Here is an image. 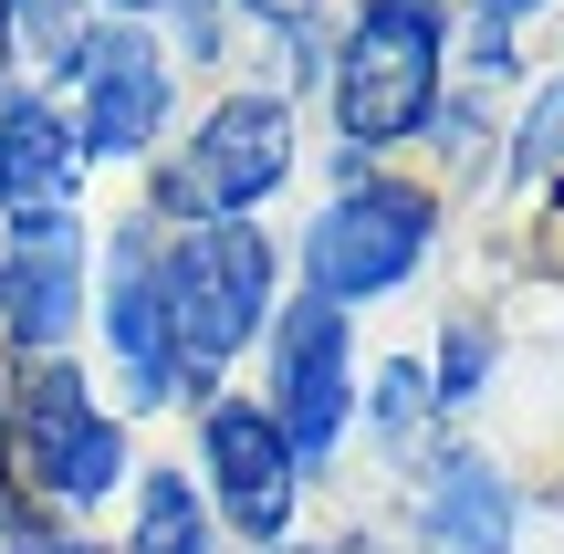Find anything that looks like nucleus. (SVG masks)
Here are the masks:
<instances>
[{
    "instance_id": "1",
    "label": "nucleus",
    "mask_w": 564,
    "mask_h": 554,
    "mask_svg": "<svg viewBox=\"0 0 564 554\" xmlns=\"http://www.w3.org/2000/svg\"><path fill=\"white\" fill-rule=\"evenodd\" d=\"M158 293H167V335H178L188 377H220L251 335L272 325V241L251 220H188L178 241H158Z\"/></svg>"
},
{
    "instance_id": "2",
    "label": "nucleus",
    "mask_w": 564,
    "mask_h": 554,
    "mask_svg": "<svg viewBox=\"0 0 564 554\" xmlns=\"http://www.w3.org/2000/svg\"><path fill=\"white\" fill-rule=\"evenodd\" d=\"M429 241H440V199H429L419 178H345L335 199H324V220L303 230V283H314V304H377V293H398L408 272L429 262Z\"/></svg>"
},
{
    "instance_id": "3",
    "label": "nucleus",
    "mask_w": 564,
    "mask_h": 554,
    "mask_svg": "<svg viewBox=\"0 0 564 554\" xmlns=\"http://www.w3.org/2000/svg\"><path fill=\"white\" fill-rule=\"evenodd\" d=\"M11 481L32 502H63V513H84V502H105L126 481V419H105L95 388H84L63 356H21V388H11Z\"/></svg>"
},
{
    "instance_id": "4",
    "label": "nucleus",
    "mask_w": 564,
    "mask_h": 554,
    "mask_svg": "<svg viewBox=\"0 0 564 554\" xmlns=\"http://www.w3.org/2000/svg\"><path fill=\"white\" fill-rule=\"evenodd\" d=\"M440 116V21L419 11H366L335 53V126L356 137V157L419 137Z\"/></svg>"
},
{
    "instance_id": "5",
    "label": "nucleus",
    "mask_w": 564,
    "mask_h": 554,
    "mask_svg": "<svg viewBox=\"0 0 564 554\" xmlns=\"http://www.w3.org/2000/svg\"><path fill=\"white\" fill-rule=\"evenodd\" d=\"M272 430L293 460H324L345 439V419H356V346H345V314L335 304H282L272 314Z\"/></svg>"
},
{
    "instance_id": "6",
    "label": "nucleus",
    "mask_w": 564,
    "mask_h": 554,
    "mask_svg": "<svg viewBox=\"0 0 564 554\" xmlns=\"http://www.w3.org/2000/svg\"><path fill=\"white\" fill-rule=\"evenodd\" d=\"M84 314V220L74 209H21L0 241V325L21 356H63Z\"/></svg>"
},
{
    "instance_id": "7",
    "label": "nucleus",
    "mask_w": 564,
    "mask_h": 554,
    "mask_svg": "<svg viewBox=\"0 0 564 554\" xmlns=\"http://www.w3.org/2000/svg\"><path fill=\"white\" fill-rule=\"evenodd\" d=\"M199 450H209V492H220V513L241 523L251 544H282L293 534V502H303V460L282 450V430L251 398H209L199 419Z\"/></svg>"
},
{
    "instance_id": "8",
    "label": "nucleus",
    "mask_w": 564,
    "mask_h": 554,
    "mask_svg": "<svg viewBox=\"0 0 564 554\" xmlns=\"http://www.w3.org/2000/svg\"><path fill=\"white\" fill-rule=\"evenodd\" d=\"M105 356H116V388L137 409H167L178 398V335H167V293H158V230L126 220L116 251H105Z\"/></svg>"
},
{
    "instance_id": "9",
    "label": "nucleus",
    "mask_w": 564,
    "mask_h": 554,
    "mask_svg": "<svg viewBox=\"0 0 564 554\" xmlns=\"http://www.w3.org/2000/svg\"><path fill=\"white\" fill-rule=\"evenodd\" d=\"M282 178H293V105L282 95H230V105L199 116V137H188V188H199L209 209L241 220Z\"/></svg>"
},
{
    "instance_id": "10",
    "label": "nucleus",
    "mask_w": 564,
    "mask_h": 554,
    "mask_svg": "<svg viewBox=\"0 0 564 554\" xmlns=\"http://www.w3.org/2000/svg\"><path fill=\"white\" fill-rule=\"evenodd\" d=\"M84 157H147L158 146V126H167V63H158V42L147 32H95L84 42Z\"/></svg>"
},
{
    "instance_id": "11",
    "label": "nucleus",
    "mask_w": 564,
    "mask_h": 554,
    "mask_svg": "<svg viewBox=\"0 0 564 554\" xmlns=\"http://www.w3.org/2000/svg\"><path fill=\"white\" fill-rule=\"evenodd\" d=\"M419 534H429V554H512L523 502H512V481L491 471L481 450H449V460H429V481H419Z\"/></svg>"
},
{
    "instance_id": "12",
    "label": "nucleus",
    "mask_w": 564,
    "mask_h": 554,
    "mask_svg": "<svg viewBox=\"0 0 564 554\" xmlns=\"http://www.w3.org/2000/svg\"><path fill=\"white\" fill-rule=\"evenodd\" d=\"M84 178V137L42 105V84H21V95H0V209H63Z\"/></svg>"
},
{
    "instance_id": "13",
    "label": "nucleus",
    "mask_w": 564,
    "mask_h": 554,
    "mask_svg": "<svg viewBox=\"0 0 564 554\" xmlns=\"http://www.w3.org/2000/svg\"><path fill=\"white\" fill-rule=\"evenodd\" d=\"M84 42H95L84 0H0V53L21 63V84H32V74H74Z\"/></svg>"
},
{
    "instance_id": "14",
    "label": "nucleus",
    "mask_w": 564,
    "mask_h": 554,
    "mask_svg": "<svg viewBox=\"0 0 564 554\" xmlns=\"http://www.w3.org/2000/svg\"><path fill=\"white\" fill-rule=\"evenodd\" d=\"M126 554H209L199 481H178V471H147V481H137V544H126Z\"/></svg>"
},
{
    "instance_id": "15",
    "label": "nucleus",
    "mask_w": 564,
    "mask_h": 554,
    "mask_svg": "<svg viewBox=\"0 0 564 554\" xmlns=\"http://www.w3.org/2000/svg\"><path fill=\"white\" fill-rule=\"evenodd\" d=\"M544 167H564V84H544L523 116V137H512V178H544Z\"/></svg>"
},
{
    "instance_id": "16",
    "label": "nucleus",
    "mask_w": 564,
    "mask_h": 554,
    "mask_svg": "<svg viewBox=\"0 0 564 554\" xmlns=\"http://www.w3.org/2000/svg\"><path fill=\"white\" fill-rule=\"evenodd\" d=\"M429 409H440V398H429V377H419V367H377V430H387V439H408Z\"/></svg>"
},
{
    "instance_id": "17",
    "label": "nucleus",
    "mask_w": 564,
    "mask_h": 554,
    "mask_svg": "<svg viewBox=\"0 0 564 554\" xmlns=\"http://www.w3.org/2000/svg\"><path fill=\"white\" fill-rule=\"evenodd\" d=\"M481 367H491V335L481 325L440 335V388H429V398H440V409H449V398H481Z\"/></svg>"
},
{
    "instance_id": "18",
    "label": "nucleus",
    "mask_w": 564,
    "mask_h": 554,
    "mask_svg": "<svg viewBox=\"0 0 564 554\" xmlns=\"http://www.w3.org/2000/svg\"><path fill=\"white\" fill-rule=\"evenodd\" d=\"M11 554H105V544H74V534H21Z\"/></svg>"
},
{
    "instance_id": "19",
    "label": "nucleus",
    "mask_w": 564,
    "mask_h": 554,
    "mask_svg": "<svg viewBox=\"0 0 564 554\" xmlns=\"http://www.w3.org/2000/svg\"><path fill=\"white\" fill-rule=\"evenodd\" d=\"M523 11H544V0H481V32H512Z\"/></svg>"
},
{
    "instance_id": "20",
    "label": "nucleus",
    "mask_w": 564,
    "mask_h": 554,
    "mask_svg": "<svg viewBox=\"0 0 564 554\" xmlns=\"http://www.w3.org/2000/svg\"><path fill=\"white\" fill-rule=\"evenodd\" d=\"M366 11H419V21H440V0H366Z\"/></svg>"
},
{
    "instance_id": "21",
    "label": "nucleus",
    "mask_w": 564,
    "mask_h": 554,
    "mask_svg": "<svg viewBox=\"0 0 564 554\" xmlns=\"http://www.w3.org/2000/svg\"><path fill=\"white\" fill-rule=\"evenodd\" d=\"M241 11H262V21H293V11H303V0H241Z\"/></svg>"
},
{
    "instance_id": "22",
    "label": "nucleus",
    "mask_w": 564,
    "mask_h": 554,
    "mask_svg": "<svg viewBox=\"0 0 564 554\" xmlns=\"http://www.w3.org/2000/svg\"><path fill=\"white\" fill-rule=\"evenodd\" d=\"M262 554H324V544H293V534H282V544H262Z\"/></svg>"
},
{
    "instance_id": "23",
    "label": "nucleus",
    "mask_w": 564,
    "mask_h": 554,
    "mask_svg": "<svg viewBox=\"0 0 564 554\" xmlns=\"http://www.w3.org/2000/svg\"><path fill=\"white\" fill-rule=\"evenodd\" d=\"M116 11H178V0H116Z\"/></svg>"
}]
</instances>
